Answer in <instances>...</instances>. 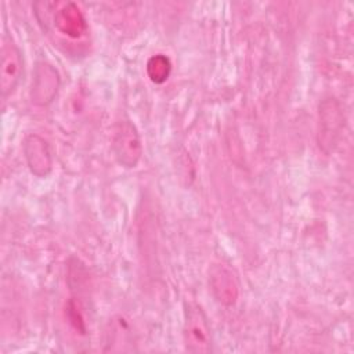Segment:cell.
<instances>
[{
	"label": "cell",
	"mask_w": 354,
	"mask_h": 354,
	"mask_svg": "<svg viewBox=\"0 0 354 354\" xmlns=\"http://www.w3.org/2000/svg\"><path fill=\"white\" fill-rule=\"evenodd\" d=\"M184 344L191 353H209L212 350V337L207 318L202 308L189 304L185 310L184 321Z\"/></svg>",
	"instance_id": "obj_2"
},
{
	"label": "cell",
	"mask_w": 354,
	"mask_h": 354,
	"mask_svg": "<svg viewBox=\"0 0 354 354\" xmlns=\"http://www.w3.org/2000/svg\"><path fill=\"white\" fill-rule=\"evenodd\" d=\"M112 148L122 166L134 167L138 163L142 155V145L140 134L130 120H120L115 126Z\"/></svg>",
	"instance_id": "obj_1"
},
{
	"label": "cell",
	"mask_w": 354,
	"mask_h": 354,
	"mask_svg": "<svg viewBox=\"0 0 354 354\" xmlns=\"http://www.w3.org/2000/svg\"><path fill=\"white\" fill-rule=\"evenodd\" d=\"M59 84L58 72L48 64H39L36 68L35 83L32 84V101L46 105L53 101Z\"/></svg>",
	"instance_id": "obj_5"
},
{
	"label": "cell",
	"mask_w": 354,
	"mask_h": 354,
	"mask_svg": "<svg viewBox=\"0 0 354 354\" xmlns=\"http://www.w3.org/2000/svg\"><path fill=\"white\" fill-rule=\"evenodd\" d=\"M1 68H0V87L1 97L7 98L17 87L24 72V59L18 46L14 40L4 35L0 48Z\"/></svg>",
	"instance_id": "obj_3"
},
{
	"label": "cell",
	"mask_w": 354,
	"mask_h": 354,
	"mask_svg": "<svg viewBox=\"0 0 354 354\" xmlns=\"http://www.w3.org/2000/svg\"><path fill=\"white\" fill-rule=\"evenodd\" d=\"M54 26L69 37H80L86 32V21L77 7L66 3L54 15Z\"/></svg>",
	"instance_id": "obj_6"
},
{
	"label": "cell",
	"mask_w": 354,
	"mask_h": 354,
	"mask_svg": "<svg viewBox=\"0 0 354 354\" xmlns=\"http://www.w3.org/2000/svg\"><path fill=\"white\" fill-rule=\"evenodd\" d=\"M170 69H171V65H170V61L167 57L159 54V55H155L152 57L148 64H147V72H148V76L151 77L152 82L155 83H162L167 79L169 73H170Z\"/></svg>",
	"instance_id": "obj_8"
},
{
	"label": "cell",
	"mask_w": 354,
	"mask_h": 354,
	"mask_svg": "<svg viewBox=\"0 0 354 354\" xmlns=\"http://www.w3.org/2000/svg\"><path fill=\"white\" fill-rule=\"evenodd\" d=\"M24 153L30 171L39 177H44L51 171L53 158L47 142L37 134L25 138Z\"/></svg>",
	"instance_id": "obj_4"
},
{
	"label": "cell",
	"mask_w": 354,
	"mask_h": 354,
	"mask_svg": "<svg viewBox=\"0 0 354 354\" xmlns=\"http://www.w3.org/2000/svg\"><path fill=\"white\" fill-rule=\"evenodd\" d=\"M212 289L216 297L224 304H232L238 296V285L232 272L224 267L217 266L212 271Z\"/></svg>",
	"instance_id": "obj_7"
}]
</instances>
